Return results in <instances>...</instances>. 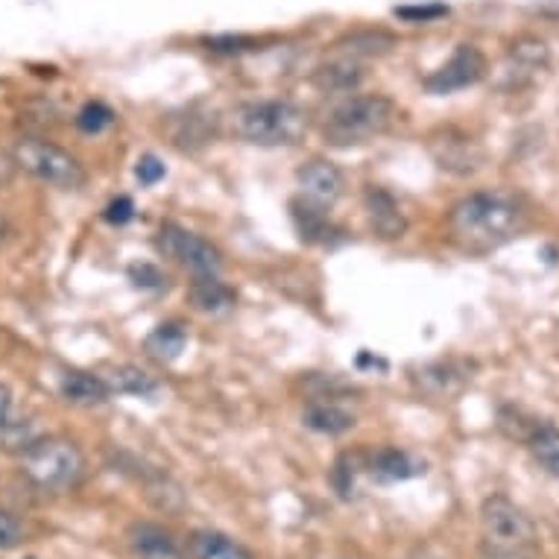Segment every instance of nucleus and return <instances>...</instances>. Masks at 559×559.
<instances>
[{
	"label": "nucleus",
	"mask_w": 559,
	"mask_h": 559,
	"mask_svg": "<svg viewBox=\"0 0 559 559\" xmlns=\"http://www.w3.org/2000/svg\"><path fill=\"white\" fill-rule=\"evenodd\" d=\"M527 226L524 202L510 191H477L460 200L449 214V229L460 247L477 255L496 252Z\"/></svg>",
	"instance_id": "obj_1"
},
{
	"label": "nucleus",
	"mask_w": 559,
	"mask_h": 559,
	"mask_svg": "<svg viewBox=\"0 0 559 559\" xmlns=\"http://www.w3.org/2000/svg\"><path fill=\"white\" fill-rule=\"evenodd\" d=\"M399 123V106L384 94H358L337 103L322 120V138L331 147H358L386 135Z\"/></svg>",
	"instance_id": "obj_2"
},
{
	"label": "nucleus",
	"mask_w": 559,
	"mask_h": 559,
	"mask_svg": "<svg viewBox=\"0 0 559 559\" xmlns=\"http://www.w3.org/2000/svg\"><path fill=\"white\" fill-rule=\"evenodd\" d=\"M231 129L258 147H294L308 135L311 120L290 100H255L231 111Z\"/></svg>",
	"instance_id": "obj_3"
},
{
	"label": "nucleus",
	"mask_w": 559,
	"mask_h": 559,
	"mask_svg": "<svg viewBox=\"0 0 559 559\" xmlns=\"http://www.w3.org/2000/svg\"><path fill=\"white\" fill-rule=\"evenodd\" d=\"M480 531L489 559H524L536 548L531 515L507 496H489L480 504Z\"/></svg>",
	"instance_id": "obj_4"
},
{
	"label": "nucleus",
	"mask_w": 559,
	"mask_h": 559,
	"mask_svg": "<svg viewBox=\"0 0 559 559\" xmlns=\"http://www.w3.org/2000/svg\"><path fill=\"white\" fill-rule=\"evenodd\" d=\"M21 472L38 489L62 492L74 489L85 475V457L80 445L62 437H41V440L21 454Z\"/></svg>",
	"instance_id": "obj_5"
},
{
	"label": "nucleus",
	"mask_w": 559,
	"mask_h": 559,
	"mask_svg": "<svg viewBox=\"0 0 559 559\" xmlns=\"http://www.w3.org/2000/svg\"><path fill=\"white\" fill-rule=\"evenodd\" d=\"M12 158H15L19 170L29 174L38 182L50 185V188H59V191H76L85 185V167L80 165V158L71 156L68 150L56 147L45 138H19L12 147Z\"/></svg>",
	"instance_id": "obj_6"
},
{
	"label": "nucleus",
	"mask_w": 559,
	"mask_h": 559,
	"mask_svg": "<svg viewBox=\"0 0 559 559\" xmlns=\"http://www.w3.org/2000/svg\"><path fill=\"white\" fill-rule=\"evenodd\" d=\"M156 249L185 270H191L193 275H221V249L182 226H174V223L162 226L156 235Z\"/></svg>",
	"instance_id": "obj_7"
},
{
	"label": "nucleus",
	"mask_w": 559,
	"mask_h": 559,
	"mask_svg": "<svg viewBox=\"0 0 559 559\" xmlns=\"http://www.w3.org/2000/svg\"><path fill=\"white\" fill-rule=\"evenodd\" d=\"M486 76V56L475 45H460L442 68L425 76V88L431 94H454L468 85H477Z\"/></svg>",
	"instance_id": "obj_8"
},
{
	"label": "nucleus",
	"mask_w": 559,
	"mask_h": 559,
	"mask_svg": "<svg viewBox=\"0 0 559 559\" xmlns=\"http://www.w3.org/2000/svg\"><path fill=\"white\" fill-rule=\"evenodd\" d=\"M296 182L302 188L305 200L317 202L322 209H331L334 202L343 200L346 193V176L329 158H308L296 170Z\"/></svg>",
	"instance_id": "obj_9"
},
{
	"label": "nucleus",
	"mask_w": 559,
	"mask_h": 559,
	"mask_svg": "<svg viewBox=\"0 0 559 559\" xmlns=\"http://www.w3.org/2000/svg\"><path fill=\"white\" fill-rule=\"evenodd\" d=\"M433 162L454 176H472L484 165V150L477 147L468 135H460L454 129H445L431 138Z\"/></svg>",
	"instance_id": "obj_10"
},
{
	"label": "nucleus",
	"mask_w": 559,
	"mask_h": 559,
	"mask_svg": "<svg viewBox=\"0 0 559 559\" xmlns=\"http://www.w3.org/2000/svg\"><path fill=\"white\" fill-rule=\"evenodd\" d=\"M127 545L135 559H185L179 539L156 522L129 524Z\"/></svg>",
	"instance_id": "obj_11"
},
{
	"label": "nucleus",
	"mask_w": 559,
	"mask_h": 559,
	"mask_svg": "<svg viewBox=\"0 0 559 559\" xmlns=\"http://www.w3.org/2000/svg\"><path fill=\"white\" fill-rule=\"evenodd\" d=\"M364 209H367L369 226L381 240H399L407 231V217L402 205L386 188H367L364 193Z\"/></svg>",
	"instance_id": "obj_12"
},
{
	"label": "nucleus",
	"mask_w": 559,
	"mask_h": 559,
	"mask_svg": "<svg viewBox=\"0 0 559 559\" xmlns=\"http://www.w3.org/2000/svg\"><path fill=\"white\" fill-rule=\"evenodd\" d=\"M290 217H294L296 229H299L302 240H308V243L331 247V243H337L343 238V229L331 221L329 209H322V205L305 200V197L290 202Z\"/></svg>",
	"instance_id": "obj_13"
},
{
	"label": "nucleus",
	"mask_w": 559,
	"mask_h": 559,
	"mask_svg": "<svg viewBox=\"0 0 559 559\" xmlns=\"http://www.w3.org/2000/svg\"><path fill=\"white\" fill-rule=\"evenodd\" d=\"M550 62L548 45L536 36L515 38L510 50H507V76L513 80V85L531 83L533 76L542 74Z\"/></svg>",
	"instance_id": "obj_14"
},
{
	"label": "nucleus",
	"mask_w": 559,
	"mask_h": 559,
	"mask_svg": "<svg viewBox=\"0 0 559 559\" xmlns=\"http://www.w3.org/2000/svg\"><path fill=\"white\" fill-rule=\"evenodd\" d=\"M305 425L317 433H325V437H340V433H348L355 428V413H348L343 404H337L334 399H325V395H317L308 402L302 413Z\"/></svg>",
	"instance_id": "obj_15"
},
{
	"label": "nucleus",
	"mask_w": 559,
	"mask_h": 559,
	"mask_svg": "<svg viewBox=\"0 0 559 559\" xmlns=\"http://www.w3.org/2000/svg\"><path fill=\"white\" fill-rule=\"evenodd\" d=\"M395 45H399V41H395L393 33L364 27L352 29V33H346L343 38H337V41H334V53L360 62V59H376V56L390 53Z\"/></svg>",
	"instance_id": "obj_16"
},
{
	"label": "nucleus",
	"mask_w": 559,
	"mask_h": 559,
	"mask_svg": "<svg viewBox=\"0 0 559 559\" xmlns=\"http://www.w3.org/2000/svg\"><path fill=\"white\" fill-rule=\"evenodd\" d=\"M369 475L376 477L378 484H402V480L425 475V463L407 451L381 449L376 457L369 460Z\"/></svg>",
	"instance_id": "obj_17"
},
{
	"label": "nucleus",
	"mask_w": 559,
	"mask_h": 559,
	"mask_svg": "<svg viewBox=\"0 0 559 559\" xmlns=\"http://www.w3.org/2000/svg\"><path fill=\"white\" fill-rule=\"evenodd\" d=\"M360 83H364V68L346 56H337V59H331L313 71V85L320 92H355Z\"/></svg>",
	"instance_id": "obj_18"
},
{
	"label": "nucleus",
	"mask_w": 559,
	"mask_h": 559,
	"mask_svg": "<svg viewBox=\"0 0 559 559\" xmlns=\"http://www.w3.org/2000/svg\"><path fill=\"white\" fill-rule=\"evenodd\" d=\"M59 390H62L68 402L80 404V407L103 404L111 395L109 384L103 381V376H92V372H83V369H68L62 376Z\"/></svg>",
	"instance_id": "obj_19"
},
{
	"label": "nucleus",
	"mask_w": 559,
	"mask_h": 559,
	"mask_svg": "<svg viewBox=\"0 0 559 559\" xmlns=\"http://www.w3.org/2000/svg\"><path fill=\"white\" fill-rule=\"evenodd\" d=\"M214 129H217V118H209V115H197V111H188L182 118L167 120V132L174 138V144L179 150H193L209 144L214 138Z\"/></svg>",
	"instance_id": "obj_20"
},
{
	"label": "nucleus",
	"mask_w": 559,
	"mask_h": 559,
	"mask_svg": "<svg viewBox=\"0 0 559 559\" xmlns=\"http://www.w3.org/2000/svg\"><path fill=\"white\" fill-rule=\"evenodd\" d=\"M191 302L197 311L223 313L235 305V290L221 282V275H193Z\"/></svg>",
	"instance_id": "obj_21"
},
{
	"label": "nucleus",
	"mask_w": 559,
	"mask_h": 559,
	"mask_svg": "<svg viewBox=\"0 0 559 559\" xmlns=\"http://www.w3.org/2000/svg\"><path fill=\"white\" fill-rule=\"evenodd\" d=\"M468 367L466 364H460V360H442V364H431V367L423 369V376H419V386H425L431 395H451L457 393L460 386L468 384Z\"/></svg>",
	"instance_id": "obj_22"
},
{
	"label": "nucleus",
	"mask_w": 559,
	"mask_h": 559,
	"mask_svg": "<svg viewBox=\"0 0 559 559\" xmlns=\"http://www.w3.org/2000/svg\"><path fill=\"white\" fill-rule=\"evenodd\" d=\"M191 557L193 559H252L243 545H238L229 536L214 531L193 533L191 539Z\"/></svg>",
	"instance_id": "obj_23"
},
{
	"label": "nucleus",
	"mask_w": 559,
	"mask_h": 559,
	"mask_svg": "<svg viewBox=\"0 0 559 559\" xmlns=\"http://www.w3.org/2000/svg\"><path fill=\"white\" fill-rule=\"evenodd\" d=\"M527 449L550 477H559V428L533 425L531 433H527Z\"/></svg>",
	"instance_id": "obj_24"
},
{
	"label": "nucleus",
	"mask_w": 559,
	"mask_h": 559,
	"mask_svg": "<svg viewBox=\"0 0 559 559\" xmlns=\"http://www.w3.org/2000/svg\"><path fill=\"white\" fill-rule=\"evenodd\" d=\"M103 381L109 384L111 393L118 395H153L158 390L156 378L147 376L144 369L138 367H129V364H123V367H111L109 376H103Z\"/></svg>",
	"instance_id": "obj_25"
},
{
	"label": "nucleus",
	"mask_w": 559,
	"mask_h": 559,
	"mask_svg": "<svg viewBox=\"0 0 559 559\" xmlns=\"http://www.w3.org/2000/svg\"><path fill=\"white\" fill-rule=\"evenodd\" d=\"M185 343H188V334L179 322H165L158 325L147 340H144V348L156 360H176L185 352Z\"/></svg>",
	"instance_id": "obj_26"
},
{
	"label": "nucleus",
	"mask_w": 559,
	"mask_h": 559,
	"mask_svg": "<svg viewBox=\"0 0 559 559\" xmlns=\"http://www.w3.org/2000/svg\"><path fill=\"white\" fill-rule=\"evenodd\" d=\"M41 437L45 433H41V428H38L33 416H21V419L12 416V423L0 431V449L10 451V454H27Z\"/></svg>",
	"instance_id": "obj_27"
},
{
	"label": "nucleus",
	"mask_w": 559,
	"mask_h": 559,
	"mask_svg": "<svg viewBox=\"0 0 559 559\" xmlns=\"http://www.w3.org/2000/svg\"><path fill=\"white\" fill-rule=\"evenodd\" d=\"M115 123V111L106 103H85L80 115H76V127L85 135H100L103 129Z\"/></svg>",
	"instance_id": "obj_28"
},
{
	"label": "nucleus",
	"mask_w": 559,
	"mask_h": 559,
	"mask_svg": "<svg viewBox=\"0 0 559 559\" xmlns=\"http://www.w3.org/2000/svg\"><path fill=\"white\" fill-rule=\"evenodd\" d=\"M24 539H27V531H24L19 515L0 510V554H10V550L21 548Z\"/></svg>",
	"instance_id": "obj_29"
},
{
	"label": "nucleus",
	"mask_w": 559,
	"mask_h": 559,
	"mask_svg": "<svg viewBox=\"0 0 559 559\" xmlns=\"http://www.w3.org/2000/svg\"><path fill=\"white\" fill-rule=\"evenodd\" d=\"M395 15L404 21H411V24H428V21H437L442 15H449V7H442V3H419V7H399Z\"/></svg>",
	"instance_id": "obj_30"
},
{
	"label": "nucleus",
	"mask_w": 559,
	"mask_h": 559,
	"mask_svg": "<svg viewBox=\"0 0 559 559\" xmlns=\"http://www.w3.org/2000/svg\"><path fill=\"white\" fill-rule=\"evenodd\" d=\"M135 176H138V182L141 185H156L165 179V165H162V158L153 156V153H147V156H141L138 158V165H135Z\"/></svg>",
	"instance_id": "obj_31"
},
{
	"label": "nucleus",
	"mask_w": 559,
	"mask_h": 559,
	"mask_svg": "<svg viewBox=\"0 0 559 559\" xmlns=\"http://www.w3.org/2000/svg\"><path fill=\"white\" fill-rule=\"evenodd\" d=\"M209 50L214 53H240V50H252L255 47V38L249 36H217L205 41Z\"/></svg>",
	"instance_id": "obj_32"
},
{
	"label": "nucleus",
	"mask_w": 559,
	"mask_h": 559,
	"mask_svg": "<svg viewBox=\"0 0 559 559\" xmlns=\"http://www.w3.org/2000/svg\"><path fill=\"white\" fill-rule=\"evenodd\" d=\"M135 217V205L129 197H118V200L109 202V209H106V221L115 223V226H123Z\"/></svg>",
	"instance_id": "obj_33"
},
{
	"label": "nucleus",
	"mask_w": 559,
	"mask_h": 559,
	"mask_svg": "<svg viewBox=\"0 0 559 559\" xmlns=\"http://www.w3.org/2000/svg\"><path fill=\"white\" fill-rule=\"evenodd\" d=\"M348 460H340L337 466H334V475H331V480H334V489H337L340 496L348 498L352 496V489H355V472H348Z\"/></svg>",
	"instance_id": "obj_34"
},
{
	"label": "nucleus",
	"mask_w": 559,
	"mask_h": 559,
	"mask_svg": "<svg viewBox=\"0 0 559 559\" xmlns=\"http://www.w3.org/2000/svg\"><path fill=\"white\" fill-rule=\"evenodd\" d=\"M129 275H132V278H135V285H141V287H162V285H165V275L158 273L153 264L132 266V270H129Z\"/></svg>",
	"instance_id": "obj_35"
},
{
	"label": "nucleus",
	"mask_w": 559,
	"mask_h": 559,
	"mask_svg": "<svg viewBox=\"0 0 559 559\" xmlns=\"http://www.w3.org/2000/svg\"><path fill=\"white\" fill-rule=\"evenodd\" d=\"M12 416H15V395L7 384H0V431L12 423Z\"/></svg>",
	"instance_id": "obj_36"
},
{
	"label": "nucleus",
	"mask_w": 559,
	"mask_h": 559,
	"mask_svg": "<svg viewBox=\"0 0 559 559\" xmlns=\"http://www.w3.org/2000/svg\"><path fill=\"white\" fill-rule=\"evenodd\" d=\"M15 170H19V165H15L12 153L0 150V188H3V185H10L12 179H15Z\"/></svg>",
	"instance_id": "obj_37"
},
{
	"label": "nucleus",
	"mask_w": 559,
	"mask_h": 559,
	"mask_svg": "<svg viewBox=\"0 0 559 559\" xmlns=\"http://www.w3.org/2000/svg\"><path fill=\"white\" fill-rule=\"evenodd\" d=\"M3 231H7V221H3V214H0V238H3Z\"/></svg>",
	"instance_id": "obj_38"
}]
</instances>
